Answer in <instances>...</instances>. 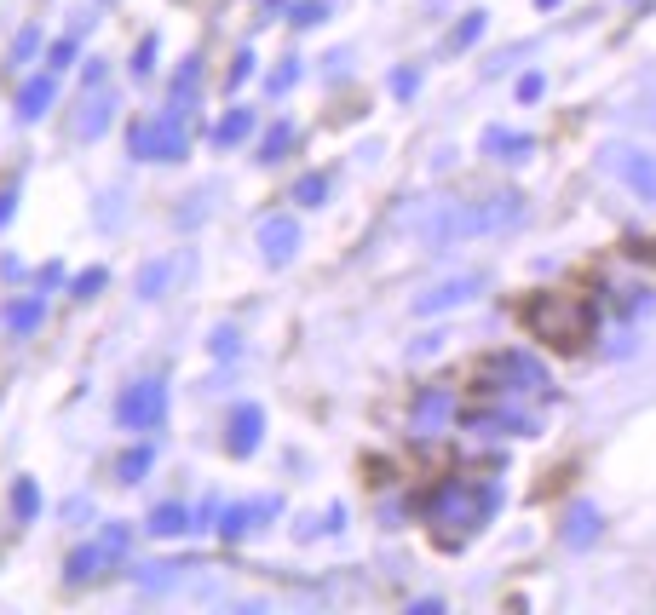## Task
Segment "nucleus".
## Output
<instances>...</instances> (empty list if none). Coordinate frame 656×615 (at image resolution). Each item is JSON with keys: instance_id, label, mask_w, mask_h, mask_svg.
Listing matches in <instances>:
<instances>
[{"instance_id": "obj_11", "label": "nucleus", "mask_w": 656, "mask_h": 615, "mask_svg": "<svg viewBox=\"0 0 656 615\" xmlns=\"http://www.w3.org/2000/svg\"><path fill=\"white\" fill-rule=\"evenodd\" d=\"M294 248H300V225L294 219H259V253L271 259V265H288L294 259Z\"/></svg>"}, {"instance_id": "obj_21", "label": "nucleus", "mask_w": 656, "mask_h": 615, "mask_svg": "<svg viewBox=\"0 0 656 615\" xmlns=\"http://www.w3.org/2000/svg\"><path fill=\"white\" fill-rule=\"evenodd\" d=\"M12 512H18V518H35V512H41V489H35V483L29 478H18V489H12Z\"/></svg>"}, {"instance_id": "obj_28", "label": "nucleus", "mask_w": 656, "mask_h": 615, "mask_svg": "<svg viewBox=\"0 0 656 615\" xmlns=\"http://www.w3.org/2000/svg\"><path fill=\"white\" fill-rule=\"evenodd\" d=\"M104 282H110V276L98 271V265H93V271H81V276H75V299H93L98 288H104Z\"/></svg>"}, {"instance_id": "obj_29", "label": "nucleus", "mask_w": 656, "mask_h": 615, "mask_svg": "<svg viewBox=\"0 0 656 615\" xmlns=\"http://www.w3.org/2000/svg\"><path fill=\"white\" fill-rule=\"evenodd\" d=\"M323 18H328L323 0H300V6H294V23H300V29H305V23H323Z\"/></svg>"}, {"instance_id": "obj_20", "label": "nucleus", "mask_w": 656, "mask_h": 615, "mask_svg": "<svg viewBox=\"0 0 656 615\" xmlns=\"http://www.w3.org/2000/svg\"><path fill=\"white\" fill-rule=\"evenodd\" d=\"M288 138H294V121H277L271 133L259 138V161H282V150H288Z\"/></svg>"}, {"instance_id": "obj_15", "label": "nucleus", "mask_w": 656, "mask_h": 615, "mask_svg": "<svg viewBox=\"0 0 656 615\" xmlns=\"http://www.w3.org/2000/svg\"><path fill=\"white\" fill-rule=\"evenodd\" d=\"M52 92H58V81H52V69H47V75H35V81H24V92H18V115H24V121H35V115H47Z\"/></svg>"}, {"instance_id": "obj_32", "label": "nucleus", "mask_w": 656, "mask_h": 615, "mask_svg": "<svg viewBox=\"0 0 656 615\" xmlns=\"http://www.w3.org/2000/svg\"><path fill=\"white\" fill-rule=\"evenodd\" d=\"M213 351H219V357H236V328H219V334H213Z\"/></svg>"}, {"instance_id": "obj_27", "label": "nucleus", "mask_w": 656, "mask_h": 615, "mask_svg": "<svg viewBox=\"0 0 656 615\" xmlns=\"http://www.w3.org/2000/svg\"><path fill=\"white\" fill-rule=\"evenodd\" d=\"M35 52H41V29H24V35H18V46H12V64H29Z\"/></svg>"}, {"instance_id": "obj_37", "label": "nucleus", "mask_w": 656, "mask_h": 615, "mask_svg": "<svg viewBox=\"0 0 656 615\" xmlns=\"http://www.w3.org/2000/svg\"><path fill=\"white\" fill-rule=\"evenodd\" d=\"M536 6H559V0H536Z\"/></svg>"}, {"instance_id": "obj_7", "label": "nucleus", "mask_w": 656, "mask_h": 615, "mask_svg": "<svg viewBox=\"0 0 656 615\" xmlns=\"http://www.w3.org/2000/svg\"><path fill=\"white\" fill-rule=\"evenodd\" d=\"M455 426V391L449 386H426L415 397V409H409V432L415 437H438Z\"/></svg>"}, {"instance_id": "obj_9", "label": "nucleus", "mask_w": 656, "mask_h": 615, "mask_svg": "<svg viewBox=\"0 0 656 615\" xmlns=\"http://www.w3.org/2000/svg\"><path fill=\"white\" fill-rule=\"evenodd\" d=\"M478 288H484V276H472V271L449 276V282H432L426 294H415V311H426V317H432V311H455V305H467Z\"/></svg>"}, {"instance_id": "obj_6", "label": "nucleus", "mask_w": 656, "mask_h": 615, "mask_svg": "<svg viewBox=\"0 0 656 615\" xmlns=\"http://www.w3.org/2000/svg\"><path fill=\"white\" fill-rule=\"evenodd\" d=\"M116 420L127 426V432H156L167 420V386L162 380H139V386H127L121 391V403H116Z\"/></svg>"}, {"instance_id": "obj_18", "label": "nucleus", "mask_w": 656, "mask_h": 615, "mask_svg": "<svg viewBox=\"0 0 656 615\" xmlns=\"http://www.w3.org/2000/svg\"><path fill=\"white\" fill-rule=\"evenodd\" d=\"M41 317H47V305H41V299H18V305L6 311V328H12V334H35Z\"/></svg>"}, {"instance_id": "obj_26", "label": "nucleus", "mask_w": 656, "mask_h": 615, "mask_svg": "<svg viewBox=\"0 0 656 615\" xmlns=\"http://www.w3.org/2000/svg\"><path fill=\"white\" fill-rule=\"evenodd\" d=\"M75 41H81V29H70V35H64V41H58V46L47 52V69H52V75H58V69H70V58H75Z\"/></svg>"}, {"instance_id": "obj_16", "label": "nucleus", "mask_w": 656, "mask_h": 615, "mask_svg": "<svg viewBox=\"0 0 656 615\" xmlns=\"http://www.w3.org/2000/svg\"><path fill=\"white\" fill-rule=\"evenodd\" d=\"M599 535V512L593 506H570V518H564V547H587Z\"/></svg>"}, {"instance_id": "obj_25", "label": "nucleus", "mask_w": 656, "mask_h": 615, "mask_svg": "<svg viewBox=\"0 0 656 615\" xmlns=\"http://www.w3.org/2000/svg\"><path fill=\"white\" fill-rule=\"evenodd\" d=\"M323 196H328V179H323V173H311V179L294 184V202H305V207H317Z\"/></svg>"}, {"instance_id": "obj_17", "label": "nucleus", "mask_w": 656, "mask_h": 615, "mask_svg": "<svg viewBox=\"0 0 656 615\" xmlns=\"http://www.w3.org/2000/svg\"><path fill=\"white\" fill-rule=\"evenodd\" d=\"M144 529H150V535H162V541H167V535H185V529H190V512H185L179 501H162L156 512H150V524H144Z\"/></svg>"}, {"instance_id": "obj_33", "label": "nucleus", "mask_w": 656, "mask_h": 615, "mask_svg": "<svg viewBox=\"0 0 656 615\" xmlns=\"http://www.w3.org/2000/svg\"><path fill=\"white\" fill-rule=\"evenodd\" d=\"M541 87H547V81H541V75H524V81H518V98H524V104H530V98H541Z\"/></svg>"}, {"instance_id": "obj_36", "label": "nucleus", "mask_w": 656, "mask_h": 615, "mask_svg": "<svg viewBox=\"0 0 656 615\" xmlns=\"http://www.w3.org/2000/svg\"><path fill=\"white\" fill-rule=\"evenodd\" d=\"M633 259H651L656 265V242H633Z\"/></svg>"}, {"instance_id": "obj_12", "label": "nucleus", "mask_w": 656, "mask_h": 615, "mask_svg": "<svg viewBox=\"0 0 656 615\" xmlns=\"http://www.w3.org/2000/svg\"><path fill=\"white\" fill-rule=\"evenodd\" d=\"M277 495H265V501H242V506H225V512H219V535H225V541H242V535H248V529L259 524V518H277Z\"/></svg>"}, {"instance_id": "obj_4", "label": "nucleus", "mask_w": 656, "mask_h": 615, "mask_svg": "<svg viewBox=\"0 0 656 615\" xmlns=\"http://www.w3.org/2000/svg\"><path fill=\"white\" fill-rule=\"evenodd\" d=\"M490 380H495V397L501 403H513V397H524V403H536V397H547V368L530 357V351H501L490 363Z\"/></svg>"}, {"instance_id": "obj_5", "label": "nucleus", "mask_w": 656, "mask_h": 615, "mask_svg": "<svg viewBox=\"0 0 656 615\" xmlns=\"http://www.w3.org/2000/svg\"><path fill=\"white\" fill-rule=\"evenodd\" d=\"M133 156L139 161H179L185 156V115L167 110L156 121H139L133 127Z\"/></svg>"}, {"instance_id": "obj_2", "label": "nucleus", "mask_w": 656, "mask_h": 615, "mask_svg": "<svg viewBox=\"0 0 656 615\" xmlns=\"http://www.w3.org/2000/svg\"><path fill=\"white\" fill-rule=\"evenodd\" d=\"M495 506H501V489L495 483H478V478H449L438 483L432 495H426V524L438 529V541L444 547H461L467 535H478V529L495 518Z\"/></svg>"}, {"instance_id": "obj_24", "label": "nucleus", "mask_w": 656, "mask_h": 615, "mask_svg": "<svg viewBox=\"0 0 656 615\" xmlns=\"http://www.w3.org/2000/svg\"><path fill=\"white\" fill-rule=\"evenodd\" d=\"M478 35H484V12H467V18H461V29L449 35V46L461 52V46H472V41H478Z\"/></svg>"}, {"instance_id": "obj_30", "label": "nucleus", "mask_w": 656, "mask_h": 615, "mask_svg": "<svg viewBox=\"0 0 656 615\" xmlns=\"http://www.w3.org/2000/svg\"><path fill=\"white\" fill-rule=\"evenodd\" d=\"M415 87H421L415 69H392V92H398V98H415Z\"/></svg>"}, {"instance_id": "obj_13", "label": "nucleus", "mask_w": 656, "mask_h": 615, "mask_svg": "<svg viewBox=\"0 0 656 615\" xmlns=\"http://www.w3.org/2000/svg\"><path fill=\"white\" fill-rule=\"evenodd\" d=\"M484 156H495V161H524V156H536V138H530V133H513V127H484Z\"/></svg>"}, {"instance_id": "obj_35", "label": "nucleus", "mask_w": 656, "mask_h": 615, "mask_svg": "<svg viewBox=\"0 0 656 615\" xmlns=\"http://www.w3.org/2000/svg\"><path fill=\"white\" fill-rule=\"evenodd\" d=\"M248 69H254V52H242V58L231 64V81H248Z\"/></svg>"}, {"instance_id": "obj_1", "label": "nucleus", "mask_w": 656, "mask_h": 615, "mask_svg": "<svg viewBox=\"0 0 656 615\" xmlns=\"http://www.w3.org/2000/svg\"><path fill=\"white\" fill-rule=\"evenodd\" d=\"M524 219V196L518 190H495V196H472V202H444L421 225V236L432 248H455V242H478L495 230H513Z\"/></svg>"}, {"instance_id": "obj_31", "label": "nucleus", "mask_w": 656, "mask_h": 615, "mask_svg": "<svg viewBox=\"0 0 656 615\" xmlns=\"http://www.w3.org/2000/svg\"><path fill=\"white\" fill-rule=\"evenodd\" d=\"M156 69V41H139V52H133V75H150Z\"/></svg>"}, {"instance_id": "obj_34", "label": "nucleus", "mask_w": 656, "mask_h": 615, "mask_svg": "<svg viewBox=\"0 0 656 615\" xmlns=\"http://www.w3.org/2000/svg\"><path fill=\"white\" fill-rule=\"evenodd\" d=\"M12 207H18V184H6V190H0V225L12 219Z\"/></svg>"}, {"instance_id": "obj_10", "label": "nucleus", "mask_w": 656, "mask_h": 615, "mask_svg": "<svg viewBox=\"0 0 656 615\" xmlns=\"http://www.w3.org/2000/svg\"><path fill=\"white\" fill-rule=\"evenodd\" d=\"M225 432H231V437H225V449H231V455H254L259 437H265V414H259V403H236Z\"/></svg>"}, {"instance_id": "obj_14", "label": "nucleus", "mask_w": 656, "mask_h": 615, "mask_svg": "<svg viewBox=\"0 0 656 615\" xmlns=\"http://www.w3.org/2000/svg\"><path fill=\"white\" fill-rule=\"evenodd\" d=\"M110 110H116V98L104 87L87 92V104H81V115H75V138H98L104 127H110Z\"/></svg>"}, {"instance_id": "obj_22", "label": "nucleus", "mask_w": 656, "mask_h": 615, "mask_svg": "<svg viewBox=\"0 0 656 615\" xmlns=\"http://www.w3.org/2000/svg\"><path fill=\"white\" fill-rule=\"evenodd\" d=\"M150 460H156L150 449H127V455H121V466H116V472H121V483H139L144 472H150Z\"/></svg>"}, {"instance_id": "obj_3", "label": "nucleus", "mask_w": 656, "mask_h": 615, "mask_svg": "<svg viewBox=\"0 0 656 615\" xmlns=\"http://www.w3.org/2000/svg\"><path fill=\"white\" fill-rule=\"evenodd\" d=\"M524 322H530L536 340L559 345V351H576V345L593 340V305L576 294H536L524 305Z\"/></svg>"}, {"instance_id": "obj_8", "label": "nucleus", "mask_w": 656, "mask_h": 615, "mask_svg": "<svg viewBox=\"0 0 656 615\" xmlns=\"http://www.w3.org/2000/svg\"><path fill=\"white\" fill-rule=\"evenodd\" d=\"M610 167L622 173L628 190H639V202H656V156L651 150H610Z\"/></svg>"}, {"instance_id": "obj_23", "label": "nucleus", "mask_w": 656, "mask_h": 615, "mask_svg": "<svg viewBox=\"0 0 656 615\" xmlns=\"http://www.w3.org/2000/svg\"><path fill=\"white\" fill-rule=\"evenodd\" d=\"M167 276H173V265H167V259L144 265V276H139V294H144V299H156V294H162V282H167Z\"/></svg>"}, {"instance_id": "obj_19", "label": "nucleus", "mask_w": 656, "mask_h": 615, "mask_svg": "<svg viewBox=\"0 0 656 615\" xmlns=\"http://www.w3.org/2000/svg\"><path fill=\"white\" fill-rule=\"evenodd\" d=\"M248 127H254V110H231L213 127V144H236V138H248Z\"/></svg>"}, {"instance_id": "obj_38", "label": "nucleus", "mask_w": 656, "mask_h": 615, "mask_svg": "<svg viewBox=\"0 0 656 615\" xmlns=\"http://www.w3.org/2000/svg\"><path fill=\"white\" fill-rule=\"evenodd\" d=\"M271 6H277V0H271Z\"/></svg>"}]
</instances>
